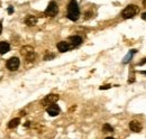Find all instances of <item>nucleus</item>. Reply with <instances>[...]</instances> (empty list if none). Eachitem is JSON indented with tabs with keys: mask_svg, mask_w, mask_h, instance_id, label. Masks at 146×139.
<instances>
[{
	"mask_svg": "<svg viewBox=\"0 0 146 139\" xmlns=\"http://www.w3.org/2000/svg\"><path fill=\"white\" fill-rule=\"evenodd\" d=\"M80 17V8L76 0H71L68 6V18L72 21H76Z\"/></svg>",
	"mask_w": 146,
	"mask_h": 139,
	"instance_id": "obj_1",
	"label": "nucleus"
},
{
	"mask_svg": "<svg viewBox=\"0 0 146 139\" xmlns=\"http://www.w3.org/2000/svg\"><path fill=\"white\" fill-rule=\"evenodd\" d=\"M138 13H139V8L136 5H128L127 7L123 10L121 16L125 19H129V18H133L134 16H136Z\"/></svg>",
	"mask_w": 146,
	"mask_h": 139,
	"instance_id": "obj_2",
	"label": "nucleus"
},
{
	"mask_svg": "<svg viewBox=\"0 0 146 139\" xmlns=\"http://www.w3.org/2000/svg\"><path fill=\"white\" fill-rule=\"evenodd\" d=\"M57 13H58V6H57V3L55 1H51L48 3V6H47L46 10H45V15L48 16V17H54V16L57 15Z\"/></svg>",
	"mask_w": 146,
	"mask_h": 139,
	"instance_id": "obj_3",
	"label": "nucleus"
},
{
	"mask_svg": "<svg viewBox=\"0 0 146 139\" xmlns=\"http://www.w3.org/2000/svg\"><path fill=\"white\" fill-rule=\"evenodd\" d=\"M58 99H60V97H58L57 94H54V93L48 94V95H46V97L42 100V105H44V107H46V105H51V104L57 102Z\"/></svg>",
	"mask_w": 146,
	"mask_h": 139,
	"instance_id": "obj_4",
	"label": "nucleus"
},
{
	"mask_svg": "<svg viewBox=\"0 0 146 139\" xmlns=\"http://www.w3.org/2000/svg\"><path fill=\"white\" fill-rule=\"evenodd\" d=\"M19 65H20V61H19L18 57H11V58H9L7 61V64H6L7 69L9 70V71H16V70H18Z\"/></svg>",
	"mask_w": 146,
	"mask_h": 139,
	"instance_id": "obj_5",
	"label": "nucleus"
},
{
	"mask_svg": "<svg viewBox=\"0 0 146 139\" xmlns=\"http://www.w3.org/2000/svg\"><path fill=\"white\" fill-rule=\"evenodd\" d=\"M72 48H73V46L69 42H60V43L57 44V50L62 53L68 52V51H70V50H72Z\"/></svg>",
	"mask_w": 146,
	"mask_h": 139,
	"instance_id": "obj_6",
	"label": "nucleus"
},
{
	"mask_svg": "<svg viewBox=\"0 0 146 139\" xmlns=\"http://www.w3.org/2000/svg\"><path fill=\"white\" fill-rule=\"evenodd\" d=\"M46 111H47V113H48L51 117H56V116L60 113V108H58V105H56L55 103H53L47 107Z\"/></svg>",
	"mask_w": 146,
	"mask_h": 139,
	"instance_id": "obj_7",
	"label": "nucleus"
},
{
	"mask_svg": "<svg viewBox=\"0 0 146 139\" xmlns=\"http://www.w3.org/2000/svg\"><path fill=\"white\" fill-rule=\"evenodd\" d=\"M129 128H130V130L133 131V132H141V130H142V123L139 121H137V120H133V121L129 122Z\"/></svg>",
	"mask_w": 146,
	"mask_h": 139,
	"instance_id": "obj_8",
	"label": "nucleus"
},
{
	"mask_svg": "<svg viewBox=\"0 0 146 139\" xmlns=\"http://www.w3.org/2000/svg\"><path fill=\"white\" fill-rule=\"evenodd\" d=\"M71 45L73 46V48L74 47H76V46H79L81 43H82V38L80 37V36H71V37H69V40H68Z\"/></svg>",
	"mask_w": 146,
	"mask_h": 139,
	"instance_id": "obj_9",
	"label": "nucleus"
},
{
	"mask_svg": "<svg viewBox=\"0 0 146 139\" xmlns=\"http://www.w3.org/2000/svg\"><path fill=\"white\" fill-rule=\"evenodd\" d=\"M10 51V45L7 42H0V54L3 55Z\"/></svg>",
	"mask_w": 146,
	"mask_h": 139,
	"instance_id": "obj_10",
	"label": "nucleus"
},
{
	"mask_svg": "<svg viewBox=\"0 0 146 139\" xmlns=\"http://www.w3.org/2000/svg\"><path fill=\"white\" fill-rule=\"evenodd\" d=\"M25 24L27 26H34V25L37 24V18L35 16H33V15H29V16H27L26 19H25Z\"/></svg>",
	"mask_w": 146,
	"mask_h": 139,
	"instance_id": "obj_11",
	"label": "nucleus"
},
{
	"mask_svg": "<svg viewBox=\"0 0 146 139\" xmlns=\"http://www.w3.org/2000/svg\"><path fill=\"white\" fill-rule=\"evenodd\" d=\"M20 53H21V55L23 56H27V55H31V54H33L34 53V48L32 47V46H24L23 48H21V51H20Z\"/></svg>",
	"mask_w": 146,
	"mask_h": 139,
	"instance_id": "obj_12",
	"label": "nucleus"
},
{
	"mask_svg": "<svg viewBox=\"0 0 146 139\" xmlns=\"http://www.w3.org/2000/svg\"><path fill=\"white\" fill-rule=\"evenodd\" d=\"M19 123H20V119L19 118H15V119H13V120H10V121L8 122V128H10V129L16 128V127L19 126Z\"/></svg>",
	"mask_w": 146,
	"mask_h": 139,
	"instance_id": "obj_13",
	"label": "nucleus"
},
{
	"mask_svg": "<svg viewBox=\"0 0 146 139\" xmlns=\"http://www.w3.org/2000/svg\"><path fill=\"white\" fill-rule=\"evenodd\" d=\"M135 53H136V50H133V51H130V52H129L127 55H126V57L124 58V61H123V62H124L125 64H126V63H128V62L130 61V57H133V55H134Z\"/></svg>",
	"mask_w": 146,
	"mask_h": 139,
	"instance_id": "obj_14",
	"label": "nucleus"
},
{
	"mask_svg": "<svg viewBox=\"0 0 146 139\" xmlns=\"http://www.w3.org/2000/svg\"><path fill=\"white\" fill-rule=\"evenodd\" d=\"M102 130H104L105 132H112V131H113V128L110 126L109 123H105L104 127H102Z\"/></svg>",
	"mask_w": 146,
	"mask_h": 139,
	"instance_id": "obj_15",
	"label": "nucleus"
},
{
	"mask_svg": "<svg viewBox=\"0 0 146 139\" xmlns=\"http://www.w3.org/2000/svg\"><path fill=\"white\" fill-rule=\"evenodd\" d=\"M55 55L54 54H48V55H46L45 57H44V60L45 61H50V60H52V58H54Z\"/></svg>",
	"mask_w": 146,
	"mask_h": 139,
	"instance_id": "obj_16",
	"label": "nucleus"
},
{
	"mask_svg": "<svg viewBox=\"0 0 146 139\" xmlns=\"http://www.w3.org/2000/svg\"><path fill=\"white\" fill-rule=\"evenodd\" d=\"M110 84H107V85H102V87H100V90H107V89H110Z\"/></svg>",
	"mask_w": 146,
	"mask_h": 139,
	"instance_id": "obj_17",
	"label": "nucleus"
},
{
	"mask_svg": "<svg viewBox=\"0 0 146 139\" xmlns=\"http://www.w3.org/2000/svg\"><path fill=\"white\" fill-rule=\"evenodd\" d=\"M8 13H9V14H13V13H14V8H13L11 6L8 8Z\"/></svg>",
	"mask_w": 146,
	"mask_h": 139,
	"instance_id": "obj_18",
	"label": "nucleus"
},
{
	"mask_svg": "<svg viewBox=\"0 0 146 139\" xmlns=\"http://www.w3.org/2000/svg\"><path fill=\"white\" fill-rule=\"evenodd\" d=\"M144 64H146V58H144L143 61H141V62L138 63V65H144Z\"/></svg>",
	"mask_w": 146,
	"mask_h": 139,
	"instance_id": "obj_19",
	"label": "nucleus"
},
{
	"mask_svg": "<svg viewBox=\"0 0 146 139\" xmlns=\"http://www.w3.org/2000/svg\"><path fill=\"white\" fill-rule=\"evenodd\" d=\"M91 17V13H88V14H86V19H88V18Z\"/></svg>",
	"mask_w": 146,
	"mask_h": 139,
	"instance_id": "obj_20",
	"label": "nucleus"
},
{
	"mask_svg": "<svg viewBox=\"0 0 146 139\" xmlns=\"http://www.w3.org/2000/svg\"><path fill=\"white\" fill-rule=\"evenodd\" d=\"M142 18H143V19H144V20H146V13H144V14H143V15H142Z\"/></svg>",
	"mask_w": 146,
	"mask_h": 139,
	"instance_id": "obj_21",
	"label": "nucleus"
},
{
	"mask_svg": "<svg viewBox=\"0 0 146 139\" xmlns=\"http://www.w3.org/2000/svg\"><path fill=\"white\" fill-rule=\"evenodd\" d=\"M2 33V24H1V21H0V34Z\"/></svg>",
	"mask_w": 146,
	"mask_h": 139,
	"instance_id": "obj_22",
	"label": "nucleus"
},
{
	"mask_svg": "<svg viewBox=\"0 0 146 139\" xmlns=\"http://www.w3.org/2000/svg\"><path fill=\"white\" fill-rule=\"evenodd\" d=\"M20 116H25V111H21L20 112Z\"/></svg>",
	"mask_w": 146,
	"mask_h": 139,
	"instance_id": "obj_23",
	"label": "nucleus"
},
{
	"mask_svg": "<svg viewBox=\"0 0 146 139\" xmlns=\"http://www.w3.org/2000/svg\"><path fill=\"white\" fill-rule=\"evenodd\" d=\"M143 5H144V6L146 7V0H143Z\"/></svg>",
	"mask_w": 146,
	"mask_h": 139,
	"instance_id": "obj_24",
	"label": "nucleus"
},
{
	"mask_svg": "<svg viewBox=\"0 0 146 139\" xmlns=\"http://www.w3.org/2000/svg\"><path fill=\"white\" fill-rule=\"evenodd\" d=\"M142 73H143V74H145V75H146V71H144V72H142Z\"/></svg>",
	"mask_w": 146,
	"mask_h": 139,
	"instance_id": "obj_25",
	"label": "nucleus"
}]
</instances>
